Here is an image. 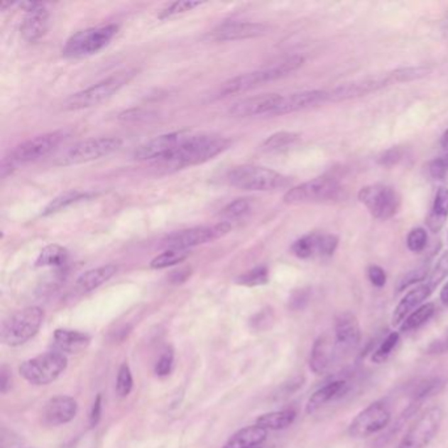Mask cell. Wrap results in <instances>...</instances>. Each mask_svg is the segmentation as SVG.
<instances>
[{
	"instance_id": "obj_56",
	"label": "cell",
	"mask_w": 448,
	"mask_h": 448,
	"mask_svg": "<svg viewBox=\"0 0 448 448\" xmlns=\"http://www.w3.org/2000/svg\"><path fill=\"white\" fill-rule=\"evenodd\" d=\"M9 384H11V380H9V375L6 372V368H3V371H1V381H0V387H1L3 393H6L9 390Z\"/></svg>"
},
{
	"instance_id": "obj_40",
	"label": "cell",
	"mask_w": 448,
	"mask_h": 448,
	"mask_svg": "<svg viewBox=\"0 0 448 448\" xmlns=\"http://www.w3.org/2000/svg\"><path fill=\"white\" fill-rule=\"evenodd\" d=\"M448 276V251L443 253L438 262L434 266V268L431 270L430 275L427 278V280L425 281L431 290L434 292V290H437V287L439 285L442 281H444V279Z\"/></svg>"
},
{
	"instance_id": "obj_38",
	"label": "cell",
	"mask_w": 448,
	"mask_h": 448,
	"mask_svg": "<svg viewBox=\"0 0 448 448\" xmlns=\"http://www.w3.org/2000/svg\"><path fill=\"white\" fill-rule=\"evenodd\" d=\"M268 268L266 266H258L253 270L241 275L237 279L238 284L245 287H259L268 283Z\"/></svg>"
},
{
	"instance_id": "obj_22",
	"label": "cell",
	"mask_w": 448,
	"mask_h": 448,
	"mask_svg": "<svg viewBox=\"0 0 448 448\" xmlns=\"http://www.w3.org/2000/svg\"><path fill=\"white\" fill-rule=\"evenodd\" d=\"M329 102V94L324 89H312V91H301L295 92L287 97H281L280 103L275 109L273 116L293 114L310 106H318Z\"/></svg>"
},
{
	"instance_id": "obj_4",
	"label": "cell",
	"mask_w": 448,
	"mask_h": 448,
	"mask_svg": "<svg viewBox=\"0 0 448 448\" xmlns=\"http://www.w3.org/2000/svg\"><path fill=\"white\" fill-rule=\"evenodd\" d=\"M230 185L244 191L271 192L288 188L290 179L271 168L244 165L230 170L228 174Z\"/></svg>"
},
{
	"instance_id": "obj_2",
	"label": "cell",
	"mask_w": 448,
	"mask_h": 448,
	"mask_svg": "<svg viewBox=\"0 0 448 448\" xmlns=\"http://www.w3.org/2000/svg\"><path fill=\"white\" fill-rule=\"evenodd\" d=\"M302 65H304V58L300 55H293V57H290V58L279 62L276 65H273L270 67L246 72V74L238 75L236 78L225 82L219 89L217 95L219 97H224L234 95V94H241V92H246L248 89L258 87L264 83L288 77L292 72L299 70Z\"/></svg>"
},
{
	"instance_id": "obj_45",
	"label": "cell",
	"mask_w": 448,
	"mask_h": 448,
	"mask_svg": "<svg viewBox=\"0 0 448 448\" xmlns=\"http://www.w3.org/2000/svg\"><path fill=\"white\" fill-rule=\"evenodd\" d=\"M430 72V69L418 66V67H405L398 69L390 74L392 80L395 83H403V82H412V80H420L426 77Z\"/></svg>"
},
{
	"instance_id": "obj_44",
	"label": "cell",
	"mask_w": 448,
	"mask_h": 448,
	"mask_svg": "<svg viewBox=\"0 0 448 448\" xmlns=\"http://www.w3.org/2000/svg\"><path fill=\"white\" fill-rule=\"evenodd\" d=\"M202 4H204L202 1H175V3H171L166 9H162L158 18L160 20L174 18V16L185 13L188 11H192L196 7H200Z\"/></svg>"
},
{
	"instance_id": "obj_17",
	"label": "cell",
	"mask_w": 448,
	"mask_h": 448,
	"mask_svg": "<svg viewBox=\"0 0 448 448\" xmlns=\"http://www.w3.org/2000/svg\"><path fill=\"white\" fill-rule=\"evenodd\" d=\"M338 247V237L333 234L310 233L299 238L292 245V253L300 259H310L313 256L329 258Z\"/></svg>"
},
{
	"instance_id": "obj_12",
	"label": "cell",
	"mask_w": 448,
	"mask_h": 448,
	"mask_svg": "<svg viewBox=\"0 0 448 448\" xmlns=\"http://www.w3.org/2000/svg\"><path fill=\"white\" fill-rule=\"evenodd\" d=\"M444 418L440 406L426 409L405 434L397 448H427L439 431Z\"/></svg>"
},
{
	"instance_id": "obj_16",
	"label": "cell",
	"mask_w": 448,
	"mask_h": 448,
	"mask_svg": "<svg viewBox=\"0 0 448 448\" xmlns=\"http://www.w3.org/2000/svg\"><path fill=\"white\" fill-rule=\"evenodd\" d=\"M18 6L27 12L20 27L23 38L28 43H35L41 40L49 28V12L46 6L38 1H23Z\"/></svg>"
},
{
	"instance_id": "obj_32",
	"label": "cell",
	"mask_w": 448,
	"mask_h": 448,
	"mask_svg": "<svg viewBox=\"0 0 448 448\" xmlns=\"http://www.w3.org/2000/svg\"><path fill=\"white\" fill-rule=\"evenodd\" d=\"M296 420V412L292 409L271 412L261 415L256 420V425L264 430H284Z\"/></svg>"
},
{
	"instance_id": "obj_59",
	"label": "cell",
	"mask_w": 448,
	"mask_h": 448,
	"mask_svg": "<svg viewBox=\"0 0 448 448\" xmlns=\"http://www.w3.org/2000/svg\"><path fill=\"white\" fill-rule=\"evenodd\" d=\"M443 24H444V27L448 29V9L447 12H446V16H444V20H443Z\"/></svg>"
},
{
	"instance_id": "obj_47",
	"label": "cell",
	"mask_w": 448,
	"mask_h": 448,
	"mask_svg": "<svg viewBox=\"0 0 448 448\" xmlns=\"http://www.w3.org/2000/svg\"><path fill=\"white\" fill-rule=\"evenodd\" d=\"M427 231L423 228H415L406 238L408 248L413 253H421L427 246Z\"/></svg>"
},
{
	"instance_id": "obj_54",
	"label": "cell",
	"mask_w": 448,
	"mask_h": 448,
	"mask_svg": "<svg viewBox=\"0 0 448 448\" xmlns=\"http://www.w3.org/2000/svg\"><path fill=\"white\" fill-rule=\"evenodd\" d=\"M307 301H308V292H305V290H300L297 295H295V296H293V300H292V307H293V308H300V307H302Z\"/></svg>"
},
{
	"instance_id": "obj_10",
	"label": "cell",
	"mask_w": 448,
	"mask_h": 448,
	"mask_svg": "<svg viewBox=\"0 0 448 448\" xmlns=\"http://www.w3.org/2000/svg\"><path fill=\"white\" fill-rule=\"evenodd\" d=\"M66 367L67 358L63 352L49 351L21 363L18 372L31 384L48 386L63 373Z\"/></svg>"
},
{
	"instance_id": "obj_8",
	"label": "cell",
	"mask_w": 448,
	"mask_h": 448,
	"mask_svg": "<svg viewBox=\"0 0 448 448\" xmlns=\"http://www.w3.org/2000/svg\"><path fill=\"white\" fill-rule=\"evenodd\" d=\"M119 27L108 24L103 27L88 28L71 35L62 53L67 58H84L102 52L117 35Z\"/></svg>"
},
{
	"instance_id": "obj_52",
	"label": "cell",
	"mask_w": 448,
	"mask_h": 448,
	"mask_svg": "<svg viewBox=\"0 0 448 448\" xmlns=\"http://www.w3.org/2000/svg\"><path fill=\"white\" fill-rule=\"evenodd\" d=\"M427 351L430 354H442V352L448 351V332L443 337H440L438 341L431 343Z\"/></svg>"
},
{
	"instance_id": "obj_46",
	"label": "cell",
	"mask_w": 448,
	"mask_h": 448,
	"mask_svg": "<svg viewBox=\"0 0 448 448\" xmlns=\"http://www.w3.org/2000/svg\"><path fill=\"white\" fill-rule=\"evenodd\" d=\"M133 388V376L131 368L128 364H123L119 373H117V381H116V390L120 397H126L131 393Z\"/></svg>"
},
{
	"instance_id": "obj_57",
	"label": "cell",
	"mask_w": 448,
	"mask_h": 448,
	"mask_svg": "<svg viewBox=\"0 0 448 448\" xmlns=\"http://www.w3.org/2000/svg\"><path fill=\"white\" fill-rule=\"evenodd\" d=\"M440 301L448 307V281L443 285L442 290H440Z\"/></svg>"
},
{
	"instance_id": "obj_27",
	"label": "cell",
	"mask_w": 448,
	"mask_h": 448,
	"mask_svg": "<svg viewBox=\"0 0 448 448\" xmlns=\"http://www.w3.org/2000/svg\"><path fill=\"white\" fill-rule=\"evenodd\" d=\"M346 388H347V384L343 380H334V381L327 383L324 387L317 389L316 392L309 397L308 403L305 406V412L307 414L316 413L327 403H330L332 400L344 393Z\"/></svg>"
},
{
	"instance_id": "obj_41",
	"label": "cell",
	"mask_w": 448,
	"mask_h": 448,
	"mask_svg": "<svg viewBox=\"0 0 448 448\" xmlns=\"http://www.w3.org/2000/svg\"><path fill=\"white\" fill-rule=\"evenodd\" d=\"M442 388H443V381L440 378H429L423 381L414 390L412 405L422 404V401H425L430 395L438 393Z\"/></svg>"
},
{
	"instance_id": "obj_30",
	"label": "cell",
	"mask_w": 448,
	"mask_h": 448,
	"mask_svg": "<svg viewBox=\"0 0 448 448\" xmlns=\"http://www.w3.org/2000/svg\"><path fill=\"white\" fill-rule=\"evenodd\" d=\"M448 219V188L440 187L434 197L430 213L427 216V228L432 233H439Z\"/></svg>"
},
{
	"instance_id": "obj_48",
	"label": "cell",
	"mask_w": 448,
	"mask_h": 448,
	"mask_svg": "<svg viewBox=\"0 0 448 448\" xmlns=\"http://www.w3.org/2000/svg\"><path fill=\"white\" fill-rule=\"evenodd\" d=\"M367 275H368L369 281L373 287L376 288H383L387 283V273L386 271L376 264H372L369 266L368 270H367Z\"/></svg>"
},
{
	"instance_id": "obj_25",
	"label": "cell",
	"mask_w": 448,
	"mask_h": 448,
	"mask_svg": "<svg viewBox=\"0 0 448 448\" xmlns=\"http://www.w3.org/2000/svg\"><path fill=\"white\" fill-rule=\"evenodd\" d=\"M335 350V342H333V339L329 335L318 337L316 342L313 343L309 359V367L312 372L316 375L326 373V371L332 366Z\"/></svg>"
},
{
	"instance_id": "obj_23",
	"label": "cell",
	"mask_w": 448,
	"mask_h": 448,
	"mask_svg": "<svg viewBox=\"0 0 448 448\" xmlns=\"http://www.w3.org/2000/svg\"><path fill=\"white\" fill-rule=\"evenodd\" d=\"M78 413V404L69 395H57L49 400L43 410V418L46 425L60 426L69 423Z\"/></svg>"
},
{
	"instance_id": "obj_3",
	"label": "cell",
	"mask_w": 448,
	"mask_h": 448,
	"mask_svg": "<svg viewBox=\"0 0 448 448\" xmlns=\"http://www.w3.org/2000/svg\"><path fill=\"white\" fill-rule=\"evenodd\" d=\"M136 74L137 71L131 69L114 72L106 80L97 82V84L72 94L65 100L63 108L67 111H80L99 106L114 97L124 86H126L136 77Z\"/></svg>"
},
{
	"instance_id": "obj_5",
	"label": "cell",
	"mask_w": 448,
	"mask_h": 448,
	"mask_svg": "<svg viewBox=\"0 0 448 448\" xmlns=\"http://www.w3.org/2000/svg\"><path fill=\"white\" fill-rule=\"evenodd\" d=\"M65 137L66 132L57 131L40 134L31 140L18 143V146H15L9 151V155L3 160L1 171L4 173L7 168L12 171L13 168H18V165H26L44 158L65 140Z\"/></svg>"
},
{
	"instance_id": "obj_39",
	"label": "cell",
	"mask_w": 448,
	"mask_h": 448,
	"mask_svg": "<svg viewBox=\"0 0 448 448\" xmlns=\"http://www.w3.org/2000/svg\"><path fill=\"white\" fill-rule=\"evenodd\" d=\"M430 264L426 263L415 268L413 271L406 273L401 280L397 284V292H403V290L412 287L414 284H421L423 281L427 280L429 275H430Z\"/></svg>"
},
{
	"instance_id": "obj_11",
	"label": "cell",
	"mask_w": 448,
	"mask_h": 448,
	"mask_svg": "<svg viewBox=\"0 0 448 448\" xmlns=\"http://www.w3.org/2000/svg\"><path fill=\"white\" fill-rule=\"evenodd\" d=\"M359 202L369 213L380 221H387L395 216L400 209L401 197L392 185L375 183L363 187L359 194Z\"/></svg>"
},
{
	"instance_id": "obj_33",
	"label": "cell",
	"mask_w": 448,
	"mask_h": 448,
	"mask_svg": "<svg viewBox=\"0 0 448 448\" xmlns=\"http://www.w3.org/2000/svg\"><path fill=\"white\" fill-rule=\"evenodd\" d=\"M91 194L88 192H82V191H77V190H72V191H66L63 194L57 196L55 199H53L52 202H49L44 208V211L41 213V216L48 217V216H53L55 213H60V212L69 208L71 205L77 204V202H83V200H87L89 199Z\"/></svg>"
},
{
	"instance_id": "obj_9",
	"label": "cell",
	"mask_w": 448,
	"mask_h": 448,
	"mask_svg": "<svg viewBox=\"0 0 448 448\" xmlns=\"http://www.w3.org/2000/svg\"><path fill=\"white\" fill-rule=\"evenodd\" d=\"M123 146V141L119 137H94L80 141L66 150L58 159L60 166H74L104 158Z\"/></svg>"
},
{
	"instance_id": "obj_1",
	"label": "cell",
	"mask_w": 448,
	"mask_h": 448,
	"mask_svg": "<svg viewBox=\"0 0 448 448\" xmlns=\"http://www.w3.org/2000/svg\"><path fill=\"white\" fill-rule=\"evenodd\" d=\"M231 141L211 133H190L182 148L175 154L159 165L166 168H192L216 158L228 150Z\"/></svg>"
},
{
	"instance_id": "obj_50",
	"label": "cell",
	"mask_w": 448,
	"mask_h": 448,
	"mask_svg": "<svg viewBox=\"0 0 448 448\" xmlns=\"http://www.w3.org/2000/svg\"><path fill=\"white\" fill-rule=\"evenodd\" d=\"M403 150L397 149V148H393V149L388 150L386 151L383 155H381V158H380V163L383 165V166H387V168H390V166H393L395 163H398L401 159H403Z\"/></svg>"
},
{
	"instance_id": "obj_43",
	"label": "cell",
	"mask_w": 448,
	"mask_h": 448,
	"mask_svg": "<svg viewBox=\"0 0 448 448\" xmlns=\"http://www.w3.org/2000/svg\"><path fill=\"white\" fill-rule=\"evenodd\" d=\"M427 170L435 182L448 185V153L443 157L432 159L427 166Z\"/></svg>"
},
{
	"instance_id": "obj_49",
	"label": "cell",
	"mask_w": 448,
	"mask_h": 448,
	"mask_svg": "<svg viewBox=\"0 0 448 448\" xmlns=\"http://www.w3.org/2000/svg\"><path fill=\"white\" fill-rule=\"evenodd\" d=\"M174 366V354L171 351H166L160 358H159L157 364H155V373L163 378L168 376Z\"/></svg>"
},
{
	"instance_id": "obj_13",
	"label": "cell",
	"mask_w": 448,
	"mask_h": 448,
	"mask_svg": "<svg viewBox=\"0 0 448 448\" xmlns=\"http://www.w3.org/2000/svg\"><path fill=\"white\" fill-rule=\"evenodd\" d=\"M230 230H231V224L229 221L219 222L216 225H209V226L185 229V230L171 233L163 239L162 245L168 248L191 250L192 247L205 245L226 236Z\"/></svg>"
},
{
	"instance_id": "obj_42",
	"label": "cell",
	"mask_w": 448,
	"mask_h": 448,
	"mask_svg": "<svg viewBox=\"0 0 448 448\" xmlns=\"http://www.w3.org/2000/svg\"><path fill=\"white\" fill-rule=\"evenodd\" d=\"M250 209H251V204L248 202V199H237L234 202H229L228 205L221 211V216L228 221L237 220L246 216Z\"/></svg>"
},
{
	"instance_id": "obj_24",
	"label": "cell",
	"mask_w": 448,
	"mask_h": 448,
	"mask_svg": "<svg viewBox=\"0 0 448 448\" xmlns=\"http://www.w3.org/2000/svg\"><path fill=\"white\" fill-rule=\"evenodd\" d=\"M431 293L432 290L426 283H422L413 290H409L404 297L400 300V302L395 308V312L392 315V325H401L415 309L423 305V301L427 299Z\"/></svg>"
},
{
	"instance_id": "obj_28",
	"label": "cell",
	"mask_w": 448,
	"mask_h": 448,
	"mask_svg": "<svg viewBox=\"0 0 448 448\" xmlns=\"http://www.w3.org/2000/svg\"><path fill=\"white\" fill-rule=\"evenodd\" d=\"M267 439V430L254 425L237 431L222 448H261Z\"/></svg>"
},
{
	"instance_id": "obj_58",
	"label": "cell",
	"mask_w": 448,
	"mask_h": 448,
	"mask_svg": "<svg viewBox=\"0 0 448 448\" xmlns=\"http://www.w3.org/2000/svg\"><path fill=\"white\" fill-rule=\"evenodd\" d=\"M440 145H442V148L446 150L448 153V131L447 132L443 134V137H442V141H440Z\"/></svg>"
},
{
	"instance_id": "obj_15",
	"label": "cell",
	"mask_w": 448,
	"mask_h": 448,
	"mask_svg": "<svg viewBox=\"0 0 448 448\" xmlns=\"http://www.w3.org/2000/svg\"><path fill=\"white\" fill-rule=\"evenodd\" d=\"M190 133L188 131H180L160 134L138 146L134 150L133 157L137 160H157L159 163L165 162L182 148Z\"/></svg>"
},
{
	"instance_id": "obj_26",
	"label": "cell",
	"mask_w": 448,
	"mask_h": 448,
	"mask_svg": "<svg viewBox=\"0 0 448 448\" xmlns=\"http://www.w3.org/2000/svg\"><path fill=\"white\" fill-rule=\"evenodd\" d=\"M117 273V266L106 264L102 267L92 268L87 273H82L75 283V288L80 293H88L91 290H97L100 285L112 279Z\"/></svg>"
},
{
	"instance_id": "obj_20",
	"label": "cell",
	"mask_w": 448,
	"mask_h": 448,
	"mask_svg": "<svg viewBox=\"0 0 448 448\" xmlns=\"http://www.w3.org/2000/svg\"><path fill=\"white\" fill-rule=\"evenodd\" d=\"M393 83L390 74L387 77H373V78H366V80L352 82V83H344L339 87L333 88L332 91H327L329 94V102H343L349 99L364 97L369 92H373L378 88L386 87L388 84Z\"/></svg>"
},
{
	"instance_id": "obj_18",
	"label": "cell",
	"mask_w": 448,
	"mask_h": 448,
	"mask_svg": "<svg viewBox=\"0 0 448 448\" xmlns=\"http://www.w3.org/2000/svg\"><path fill=\"white\" fill-rule=\"evenodd\" d=\"M281 97L279 94H262L238 100L229 108V114L233 117H253V116H263L271 114L273 116L275 109L280 103Z\"/></svg>"
},
{
	"instance_id": "obj_6",
	"label": "cell",
	"mask_w": 448,
	"mask_h": 448,
	"mask_svg": "<svg viewBox=\"0 0 448 448\" xmlns=\"http://www.w3.org/2000/svg\"><path fill=\"white\" fill-rule=\"evenodd\" d=\"M44 317V310L38 307H28L13 313L1 325V342L11 347L24 344L38 333Z\"/></svg>"
},
{
	"instance_id": "obj_34",
	"label": "cell",
	"mask_w": 448,
	"mask_h": 448,
	"mask_svg": "<svg viewBox=\"0 0 448 448\" xmlns=\"http://www.w3.org/2000/svg\"><path fill=\"white\" fill-rule=\"evenodd\" d=\"M435 310H437L435 304H432V302L423 304L420 308L415 309L413 313L401 324V332L409 333V332L420 329L422 325H425L430 319L431 317L435 315Z\"/></svg>"
},
{
	"instance_id": "obj_51",
	"label": "cell",
	"mask_w": 448,
	"mask_h": 448,
	"mask_svg": "<svg viewBox=\"0 0 448 448\" xmlns=\"http://www.w3.org/2000/svg\"><path fill=\"white\" fill-rule=\"evenodd\" d=\"M150 112L142 111V109H129L126 112L120 114L121 120L126 121H137V120H145L149 117Z\"/></svg>"
},
{
	"instance_id": "obj_19",
	"label": "cell",
	"mask_w": 448,
	"mask_h": 448,
	"mask_svg": "<svg viewBox=\"0 0 448 448\" xmlns=\"http://www.w3.org/2000/svg\"><path fill=\"white\" fill-rule=\"evenodd\" d=\"M361 339L359 321L351 312H342L337 315L334 321L335 349L339 351H349L355 349Z\"/></svg>"
},
{
	"instance_id": "obj_37",
	"label": "cell",
	"mask_w": 448,
	"mask_h": 448,
	"mask_svg": "<svg viewBox=\"0 0 448 448\" xmlns=\"http://www.w3.org/2000/svg\"><path fill=\"white\" fill-rule=\"evenodd\" d=\"M400 342V333L398 332H392L383 339V342L380 343L378 349L372 352L371 361L376 364H381L384 361H388V358L392 355V352L397 347V344Z\"/></svg>"
},
{
	"instance_id": "obj_53",
	"label": "cell",
	"mask_w": 448,
	"mask_h": 448,
	"mask_svg": "<svg viewBox=\"0 0 448 448\" xmlns=\"http://www.w3.org/2000/svg\"><path fill=\"white\" fill-rule=\"evenodd\" d=\"M100 415H102V395H99L97 397V400H95V403H94L91 415H89L91 426H97V422L100 420Z\"/></svg>"
},
{
	"instance_id": "obj_29",
	"label": "cell",
	"mask_w": 448,
	"mask_h": 448,
	"mask_svg": "<svg viewBox=\"0 0 448 448\" xmlns=\"http://www.w3.org/2000/svg\"><path fill=\"white\" fill-rule=\"evenodd\" d=\"M53 338L54 344L60 352H80L89 344L87 334L69 329H57Z\"/></svg>"
},
{
	"instance_id": "obj_31",
	"label": "cell",
	"mask_w": 448,
	"mask_h": 448,
	"mask_svg": "<svg viewBox=\"0 0 448 448\" xmlns=\"http://www.w3.org/2000/svg\"><path fill=\"white\" fill-rule=\"evenodd\" d=\"M69 261V251L61 245H48L45 246L35 259L37 267H54L61 268Z\"/></svg>"
},
{
	"instance_id": "obj_21",
	"label": "cell",
	"mask_w": 448,
	"mask_h": 448,
	"mask_svg": "<svg viewBox=\"0 0 448 448\" xmlns=\"http://www.w3.org/2000/svg\"><path fill=\"white\" fill-rule=\"evenodd\" d=\"M268 27L261 23L253 21H228L213 31V38L216 41H238L246 38H255L266 35Z\"/></svg>"
},
{
	"instance_id": "obj_36",
	"label": "cell",
	"mask_w": 448,
	"mask_h": 448,
	"mask_svg": "<svg viewBox=\"0 0 448 448\" xmlns=\"http://www.w3.org/2000/svg\"><path fill=\"white\" fill-rule=\"evenodd\" d=\"M300 141V134L292 132H279L270 136L267 140L262 143L263 151H281V150L288 149Z\"/></svg>"
},
{
	"instance_id": "obj_14",
	"label": "cell",
	"mask_w": 448,
	"mask_h": 448,
	"mask_svg": "<svg viewBox=\"0 0 448 448\" xmlns=\"http://www.w3.org/2000/svg\"><path fill=\"white\" fill-rule=\"evenodd\" d=\"M392 414L388 405L383 401H375L352 420L349 426V434L352 438H368L387 429Z\"/></svg>"
},
{
	"instance_id": "obj_7",
	"label": "cell",
	"mask_w": 448,
	"mask_h": 448,
	"mask_svg": "<svg viewBox=\"0 0 448 448\" xmlns=\"http://www.w3.org/2000/svg\"><path fill=\"white\" fill-rule=\"evenodd\" d=\"M342 191V185L335 177L319 176L288 190L284 195V202L293 205L337 202Z\"/></svg>"
},
{
	"instance_id": "obj_55",
	"label": "cell",
	"mask_w": 448,
	"mask_h": 448,
	"mask_svg": "<svg viewBox=\"0 0 448 448\" xmlns=\"http://www.w3.org/2000/svg\"><path fill=\"white\" fill-rule=\"evenodd\" d=\"M190 275H191V270H188V268L180 270L179 273H173L171 280L174 281V283H182V281H185Z\"/></svg>"
},
{
	"instance_id": "obj_35",
	"label": "cell",
	"mask_w": 448,
	"mask_h": 448,
	"mask_svg": "<svg viewBox=\"0 0 448 448\" xmlns=\"http://www.w3.org/2000/svg\"><path fill=\"white\" fill-rule=\"evenodd\" d=\"M190 256V250H180V248H168L162 254L157 255L151 262L150 267L153 270H163L173 267L176 264L185 262V259Z\"/></svg>"
}]
</instances>
